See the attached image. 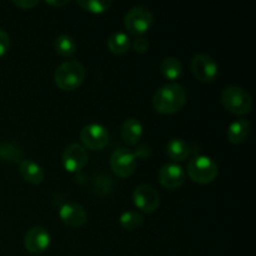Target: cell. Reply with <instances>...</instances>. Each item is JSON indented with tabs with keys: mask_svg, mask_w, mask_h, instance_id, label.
<instances>
[{
	"mask_svg": "<svg viewBox=\"0 0 256 256\" xmlns=\"http://www.w3.org/2000/svg\"><path fill=\"white\" fill-rule=\"evenodd\" d=\"M50 242H52V238L45 228L34 226L30 228L25 234L24 246L32 254L39 255L49 249Z\"/></svg>",
	"mask_w": 256,
	"mask_h": 256,
	"instance_id": "30bf717a",
	"label": "cell"
},
{
	"mask_svg": "<svg viewBox=\"0 0 256 256\" xmlns=\"http://www.w3.org/2000/svg\"><path fill=\"white\" fill-rule=\"evenodd\" d=\"M110 168L120 178H129L136 170V156L130 149L115 150L110 158Z\"/></svg>",
	"mask_w": 256,
	"mask_h": 256,
	"instance_id": "9c48e42d",
	"label": "cell"
},
{
	"mask_svg": "<svg viewBox=\"0 0 256 256\" xmlns=\"http://www.w3.org/2000/svg\"><path fill=\"white\" fill-rule=\"evenodd\" d=\"M10 48V36L5 30L0 29V58L4 56Z\"/></svg>",
	"mask_w": 256,
	"mask_h": 256,
	"instance_id": "cb8c5ba5",
	"label": "cell"
},
{
	"mask_svg": "<svg viewBox=\"0 0 256 256\" xmlns=\"http://www.w3.org/2000/svg\"><path fill=\"white\" fill-rule=\"evenodd\" d=\"M120 132L128 145H136L142 138V124L135 118H129L122 122Z\"/></svg>",
	"mask_w": 256,
	"mask_h": 256,
	"instance_id": "9a60e30c",
	"label": "cell"
},
{
	"mask_svg": "<svg viewBox=\"0 0 256 256\" xmlns=\"http://www.w3.org/2000/svg\"><path fill=\"white\" fill-rule=\"evenodd\" d=\"M134 155L136 156V159H148V158L152 155V149H150L149 145L146 144H142V145H138L136 148V152H134Z\"/></svg>",
	"mask_w": 256,
	"mask_h": 256,
	"instance_id": "484cf974",
	"label": "cell"
},
{
	"mask_svg": "<svg viewBox=\"0 0 256 256\" xmlns=\"http://www.w3.org/2000/svg\"><path fill=\"white\" fill-rule=\"evenodd\" d=\"M194 76L202 82H210L219 74V65L208 54H196L190 62Z\"/></svg>",
	"mask_w": 256,
	"mask_h": 256,
	"instance_id": "ba28073f",
	"label": "cell"
},
{
	"mask_svg": "<svg viewBox=\"0 0 256 256\" xmlns=\"http://www.w3.org/2000/svg\"><path fill=\"white\" fill-rule=\"evenodd\" d=\"M22 158V149L12 142H0V159L8 162H20Z\"/></svg>",
	"mask_w": 256,
	"mask_h": 256,
	"instance_id": "44dd1931",
	"label": "cell"
},
{
	"mask_svg": "<svg viewBox=\"0 0 256 256\" xmlns=\"http://www.w3.org/2000/svg\"><path fill=\"white\" fill-rule=\"evenodd\" d=\"M152 12L146 6L138 5V6L132 8L125 15L124 25L125 29L135 36H142V34L148 32L150 28L152 26Z\"/></svg>",
	"mask_w": 256,
	"mask_h": 256,
	"instance_id": "5b68a950",
	"label": "cell"
},
{
	"mask_svg": "<svg viewBox=\"0 0 256 256\" xmlns=\"http://www.w3.org/2000/svg\"><path fill=\"white\" fill-rule=\"evenodd\" d=\"M186 102V92L178 82H168L155 92L152 108L162 115H172L180 112Z\"/></svg>",
	"mask_w": 256,
	"mask_h": 256,
	"instance_id": "6da1fadb",
	"label": "cell"
},
{
	"mask_svg": "<svg viewBox=\"0 0 256 256\" xmlns=\"http://www.w3.org/2000/svg\"><path fill=\"white\" fill-rule=\"evenodd\" d=\"M46 4H49V5H52V6H56V8H62V6H65V5H68V4H70V2L69 0H62V2H46Z\"/></svg>",
	"mask_w": 256,
	"mask_h": 256,
	"instance_id": "83f0119b",
	"label": "cell"
},
{
	"mask_svg": "<svg viewBox=\"0 0 256 256\" xmlns=\"http://www.w3.org/2000/svg\"><path fill=\"white\" fill-rule=\"evenodd\" d=\"M130 46H132V40L126 32H114L108 39V48L115 55L125 54V52H129Z\"/></svg>",
	"mask_w": 256,
	"mask_h": 256,
	"instance_id": "d6986e66",
	"label": "cell"
},
{
	"mask_svg": "<svg viewBox=\"0 0 256 256\" xmlns=\"http://www.w3.org/2000/svg\"><path fill=\"white\" fill-rule=\"evenodd\" d=\"M86 76L84 65L78 60H66L56 68L54 82L62 92H74L79 89Z\"/></svg>",
	"mask_w": 256,
	"mask_h": 256,
	"instance_id": "7a4b0ae2",
	"label": "cell"
},
{
	"mask_svg": "<svg viewBox=\"0 0 256 256\" xmlns=\"http://www.w3.org/2000/svg\"><path fill=\"white\" fill-rule=\"evenodd\" d=\"M62 166L69 172H78L86 165L88 152L82 145L72 142L62 152Z\"/></svg>",
	"mask_w": 256,
	"mask_h": 256,
	"instance_id": "8fae6325",
	"label": "cell"
},
{
	"mask_svg": "<svg viewBox=\"0 0 256 256\" xmlns=\"http://www.w3.org/2000/svg\"><path fill=\"white\" fill-rule=\"evenodd\" d=\"M135 206L142 212L152 214L160 205V195L154 186L149 184H140L132 192Z\"/></svg>",
	"mask_w": 256,
	"mask_h": 256,
	"instance_id": "52a82bcc",
	"label": "cell"
},
{
	"mask_svg": "<svg viewBox=\"0 0 256 256\" xmlns=\"http://www.w3.org/2000/svg\"><path fill=\"white\" fill-rule=\"evenodd\" d=\"M119 222L125 230H135L142 226L144 216L138 212H125L120 215Z\"/></svg>",
	"mask_w": 256,
	"mask_h": 256,
	"instance_id": "603a6c76",
	"label": "cell"
},
{
	"mask_svg": "<svg viewBox=\"0 0 256 256\" xmlns=\"http://www.w3.org/2000/svg\"><path fill=\"white\" fill-rule=\"evenodd\" d=\"M166 155L174 162H184L189 158L190 148L182 139H172L165 148Z\"/></svg>",
	"mask_w": 256,
	"mask_h": 256,
	"instance_id": "ac0fdd59",
	"label": "cell"
},
{
	"mask_svg": "<svg viewBox=\"0 0 256 256\" xmlns=\"http://www.w3.org/2000/svg\"><path fill=\"white\" fill-rule=\"evenodd\" d=\"M132 48H134V50L136 52H139V54H142V52H146L148 50H149V42H148V39H145V38L142 36H138L136 39L132 42Z\"/></svg>",
	"mask_w": 256,
	"mask_h": 256,
	"instance_id": "d4e9b609",
	"label": "cell"
},
{
	"mask_svg": "<svg viewBox=\"0 0 256 256\" xmlns=\"http://www.w3.org/2000/svg\"><path fill=\"white\" fill-rule=\"evenodd\" d=\"M82 146L89 150L99 152L109 144V132L102 124H88L80 132Z\"/></svg>",
	"mask_w": 256,
	"mask_h": 256,
	"instance_id": "8992f818",
	"label": "cell"
},
{
	"mask_svg": "<svg viewBox=\"0 0 256 256\" xmlns=\"http://www.w3.org/2000/svg\"><path fill=\"white\" fill-rule=\"evenodd\" d=\"M39 2H38V0H19V2L15 0V2H12V4L22 10H29L32 9L34 6H36V5H39Z\"/></svg>",
	"mask_w": 256,
	"mask_h": 256,
	"instance_id": "4316f807",
	"label": "cell"
},
{
	"mask_svg": "<svg viewBox=\"0 0 256 256\" xmlns=\"http://www.w3.org/2000/svg\"><path fill=\"white\" fill-rule=\"evenodd\" d=\"M55 52L64 58H72L76 52V42L70 35L62 34L55 39Z\"/></svg>",
	"mask_w": 256,
	"mask_h": 256,
	"instance_id": "ffe728a7",
	"label": "cell"
},
{
	"mask_svg": "<svg viewBox=\"0 0 256 256\" xmlns=\"http://www.w3.org/2000/svg\"><path fill=\"white\" fill-rule=\"evenodd\" d=\"M59 218L70 228H82L88 220L86 210L78 202H66L59 210Z\"/></svg>",
	"mask_w": 256,
	"mask_h": 256,
	"instance_id": "4fadbf2b",
	"label": "cell"
},
{
	"mask_svg": "<svg viewBox=\"0 0 256 256\" xmlns=\"http://www.w3.org/2000/svg\"><path fill=\"white\" fill-rule=\"evenodd\" d=\"M159 182L168 190H176L184 184L185 170L176 162H168L159 170Z\"/></svg>",
	"mask_w": 256,
	"mask_h": 256,
	"instance_id": "7c38bea8",
	"label": "cell"
},
{
	"mask_svg": "<svg viewBox=\"0 0 256 256\" xmlns=\"http://www.w3.org/2000/svg\"><path fill=\"white\" fill-rule=\"evenodd\" d=\"M250 132V122L246 119L235 120L226 130V138L232 144H242L245 142Z\"/></svg>",
	"mask_w": 256,
	"mask_h": 256,
	"instance_id": "2e32d148",
	"label": "cell"
},
{
	"mask_svg": "<svg viewBox=\"0 0 256 256\" xmlns=\"http://www.w3.org/2000/svg\"><path fill=\"white\" fill-rule=\"evenodd\" d=\"M222 104L232 114L246 115L252 108V96L242 88L228 86L222 92Z\"/></svg>",
	"mask_w": 256,
	"mask_h": 256,
	"instance_id": "3957f363",
	"label": "cell"
},
{
	"mask_svg": "<svg viewBox=\"0 0 256 256\" xmlns=\"http://www.w3.org/2000/svg\"><path fill=\"white\" fill-rule=\"evenodd\" d=\"M20 174L22 179L26 182L32 185H39L44 182V170L39 164L34 162L32 160H22L19 164Z\"/></svg>",
	"mask_w": 256,
	"mask_h": 256,
	"instance_id": "5bb4252c",
	"label": "cell"
},
{
	"mask_svg": "<svg viewBox=\"0 0 256 256\" xmlns=\"http://www.w3.org/2000/svg\"><path fill=\"white\" fill-rule=\"evenodd\" d=\"M78 4L86 12L92 14H102L112 8V2L110 0H79Z\"/></svg>",
	"mask_w": 256,
	"mask_h": 256,
	"instance_id": "7402d4cb",
	"label": "cell"
},
{
	"mask_svg": "<svg viewBox=\"0 0 256 256\" xmlns=\"http://www.w3.org/2000/svg\"><path fill=\"white\" fill-rule=\"evenodd\" d=\"M160 72L165 79L174 82L175 80L182 76L184 68H182V62L178 58L168 56L162 60V65H160Z\"/></svg>",
	"mask_w": 256,
	"mask_h": 256,
	"instance_id": "e0dca14e",
	"label": "cell"
},
{
	"mask_svg": "<svg viewBox=\"0 0 256 256\" xmlns=\"http://www.w3.org/2000/svg\"><path fill=\"white\" fill-rule=\"evenodd\" d=\"M218 174L219 168L216 162L206 155L194 156L188 164V175L196 184H210L216 179Z\"/></svg>",
	"mask_w": 256,
	"mask_h": 256,
	"instance_id": "277c9868",
	"label": "cell"
}]
</instances>
